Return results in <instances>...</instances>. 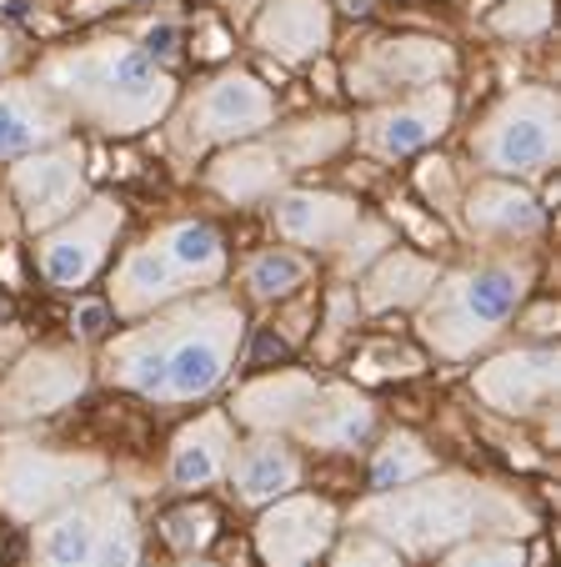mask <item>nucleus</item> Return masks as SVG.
I'll use <instances>...</instances> for the list:
<instances>
[{
    "mask_svg": "<svg viewBox=\"0 0 561 567\" xmlns=\"http://www.w3.org/2000/svg\"><path fill=\"white\" fill-rule=\"evenodd\" d=\"M246 337V317L231 297L206 291L180 301L166 317L131 327L106 347V377L150 402H201L226 382L236 347Z\"/></svg>",
    "mask_w": 561,
    "mask_h": 567,
    "instance_id": "1",
    "label": "nucleus"
},
{
    "mask_svg": "<svg viewBox=\"0 0 561 567\" xmlns=\"http://www.w3.org/2000/svg\"><path fill=\"white\" fill-rule=\"evenodd\" d=\"M45 91L61 101L71 121L106 131V136H141L176 106V81L160 61H150L136 41H85L55 51L35 71Z\"/></svg>",
    "mask_w": 561,
    "mask_h": 567,
    "instance_id": "2",
    "label": "nucleus"
},
{
    "mask_svg": "<svg viewBox=\"0 0 561 567\" xmlns=\"http://www.w3.org/2000/svg\"><path fill=\"white\" fill-rule=\"evenodd\" d=\"M356 523L396 553H441L471 543L477 533H527L531 513L511 493L461 472H432L392 493H376L356 507Z\"/></svg>",
    "mask_w": 561,
    "mask_h": 567,
    "instance_id": "3",
    "label": "nucleus"
},
{
    "mask_svg": "<svg viewBox=\"0 0 561 567\" xmlns=\"http://www.w3.org/2000/svg\"><path fill=\"white\" fill-rule=\"evenodd\" d=\"M527 287H531V261H517V257L481 261V267L436 277V287L422 301V317H416L422 342L436 357H446V362L477 357L517 317Z\"/></svg>",
    "mask_w": 561,
    "mask_h": 567,
    "instance_id": "4",
    "label": "nucleus"
},
{
    "mask_svg": "<svg viewBox=\"0 0 561 567\" xmlns=\"http://www.w3.org/2000/svg\"><path fill=\"white\" fill-rule=\"evenodd\" d=\"M346 136H351V121H341V116L301 121V126H287V131H276V136L261 131V136L241 141L236 151H226L211 172H206V182L226 202H261V196L281 192L301 166H316L321 156H331Z\"/></svg>",
    "mask_w": 561,
    "mask_h": 567,
    "instance_id": "5",
    "label": "nucleus"
},
{
    "mask_svg": "<svg viewBox=\"0 0 561 567\" xmlns=\"http://www.w3.org/2000/svg\"><path fill=\"white\" fill-rule=\"evenodd\" d=\"M557 126H561V106L551 86H517L511 96H501L487 111V121L471 136V151L491 176L511 182H537L557 166Z\"/></svg>",
    "mask_w": 561,
    "mask_h": 567,
    "instance_id": "6",
    "label": "nucleus"
},
{
    "mask_svg": "<svg viewBox=\"0 0 561 567\" xmlns=\"http://www.w3.org/2000/svg\"><path fill=\"white\" fill-rule=\"evenodd\" d=\"M96 482H106V457L96 452H51L31 442L0 447V513L15 523H41Z\"/></svg>",
    "mask_w": 561,
    "mask_h": 567,
    "instance_id": "7",
    "label": "nucleus"
},
{
    "mask_svg": "<svg viewBox=\"0 0 561 567\" xmlns=\"http://www.w3.org/2000/svg\"><path fill=\"white\" fill-rule=\"evenodd\" d=\"M276 96L256 81L251 71H221L206 81L186 106H180L176 126H170V146L196 156L206 146H226V141H251L271 131Z\"/></svg>",
    "mask_w": 561,
    "mask_h": 567,
    "instance_id": "8",
    "label": "nucleus"
},
{
    "mask_svg": "<svg viewBox=\"0 0 561 567\" xmlns=\"http://www.w3.org/2000/svg\"><path fill=\"white\" fill-rule=\"evenodd\" d=\"M131 513H136V507H131V497L121 493L116 482H96L91 493H81L75 503L55 507L51 517L35 523L31 563L35 567H96L111 533H116Z\"/></svg>",
    "mask_w": 561,
    "mask_h": 567,
    "instance_id": "9",
    "label": "nucleus"
},
{
    "mask_svg": "<svg viewBox=\"0 0 561 567\" xmlns=\"http://www.w3.org/2000/svg\"><path fill=\"white\" fill-rule=\"evenodd\" d=\"M121 221H126V212H121L116 196H91L85 206H75L61 226L41 231V247H35L41 277L55 291H81L85 281L106 267Z\"/></svg>",
    "mask_w": 561,
    "mask_h": 567,
    "instance_id": "10",
    "label": "nucleus"
},
{
    "mask_svg": "<svg viewBox=\"0 0 561 567\" xmlns=\"http://www.w3.org/2000/svg\"><path fill=\"white\" fill-rule=\"evenodd\" d=\"M11 192L31 231H51L85 196V151L75 141H55L45 151L11 161Z\"/></svg>",
    "mask_w": 561,
    "mask_h": 567,
    "instance_id": "11",
    "label": "nucleus"
},
{
    "mask_svg": "<svg viewBox=\"0 0 561 567\" xmlns=\"http://www.w3.org/2000/svg\"><path fill=\"white\" fill-rule=\"evenodd\" d=\"M91 367L71 347H41V352L21 357L15 372L0 382V422H31L45 412H61L65 402L85 392Z\"/></svg>",
    "mask_w": 561,
    "mask_h": 567,
    "instance_id": "12",
    "label": "nucleus"
},
{
    "mask_svg": "<svg viewBox=\"0 0 561 567\" xmlns=\"http://www.w3.org/2000/svg\"><path fill=\"white\" fill-rule=\"evenodd\" d=\"M451 116H456V96L441 81V86L412 91V96H402V101H392V106H376L371 116H361L356 141H361V151H371V156L402 161V156H412V151L432 146V141L451 126Z\"/></svg>",
    "mask_w": 561,
    "mask_h": 567,
    "instance_id": "13",
    "label": "nucleus"
},
{
    "mask_svg": "<svg viewBox=\"0 0 561 567\" xmlns=\"http://www.w3.org/2000/svg\"><path fill=\"white\" fill-rule=\"evenodd\" d=\"M336 537V507L326 497H276L256 523V547L266 567H311Z\"/></svg>",
    "mask_w": 561,
    "mask_h": 567,
    "instance_id": "14",
    "label": "nucleus"
},
{
    "mask_svg": "<svg viewBox=\"0 0 561 567\" xmlns=\"http://www.w3.org/2000/svg\"><path fill=\"white\" fill-rule=\"evenodd\" d=\"M557 377H561V357L551 347H521V352H501L487 367H477L471 392L491 412L531 417V412H541L557 396Z\"/></svg>",
    "mask_w": 561,
    "mask_h": 567,
    "instance_id": "15",
    "label": "nucleus"
},
{
    "mask_svg": "<svg viewBox=\"0 0 561 567\" xmlns=\"http://www.w3.org/2000/svg\"><path fill=\"white\" fill-rule=\"evenodd\" d=\"M451 75V45L432 41V35H396V41H376L356 65H351V91H426L441 86Z\"/></svg>",
    "mask_w": 561,
    "mask_h": 567,
    "instance_id": "16",
    "label": "nucleus"
},
{
    "mask_svg": "<svg viewBox=\"0 0 561 567\" xmlns=\"http://www.w3.org/2000/svg\"><path fill=\"white\" fill-rule=\"evenodd\" d=\"M71 116L41 81H0V161H21L55 141H71Z\"/></svg>",
    "mask_w": 561,
    "mask_h": 567,
    "instance_id": "17",
    "label": "nucleus"
},
{
    "mask_svg": "<svg viewBox=\"0 0 561 567\" xmlns=\"http://www.w3.org/2000/svg\"><path fill=\"white\" fill-rule=\"evenodd\" d=\"M361 221V206L336 192H276L271 196V226L291 247H341Z\"/></svg>",
    "mask_w": 561,
    "mask_h": 567,
    "instance_id": "18",
    "label": "nucleus"
},
{
    "mask_svg": "<svg viewBox=\"0 0 561 567\" xmlns=\"http://www.w3.org/2000/svg\"><path fill=\"white\" fill-rule=\"evenodd\" d=\"M251 41L276 61H311L331 45V6L326 0H261Z\"/></svg>",
    "mask_w": 561,
    "mask_h": 567,
    "instance_id": "19",
    "label": "nucleus"
},
{
    "mask_svg": "<svg viewBox=\"0 0 561 567\" xmlns=\"http://www.w3.org/2000/svg\"><path fill=\"white\" fill-rule=\"evenodd\" d=\"M186 281H180V271L170 267V257L156 247V236L150 241H141V247H131L126 257H121L116 267V281H111V311L116 317H150V311L170 307V301L186 297Z\"/></svg>",
    "mask_w": 561,
    "mask_h": 567,
    "instance_id": "20",
    "label": "nucleus"
},
{
    "mask_svg": "<svg viewBox=\"0 0 561 567\" xmlns=\"http://www.w3.org/2000/svg\"><path fill=\"white\" fill-rule=\"evenodd\" d=\"M231 452H236V437H231V417L226 412H206V417L186 422L170 442V462H166V477L170 487H211V482L226 477L231 467Z\"/></svg>",
    "mask_w": 561,
    "mask_h": 567,
    "instance_id": "21",
    "label": "nucleus"
},
{
    "mask_svg": "<svg viewBox=\"0 0 561 567\" xmlns=\"http://www.w3.org/2000/svg\"><path fill=\"white\" fill-rule=\"evenodd\" d=\"M376 427V408L346 382H331L316 392L307 417L297 422V437L321 452H356Z\"/></svg>",
    "mask_w": 561,
    "mask_h": 567,
    "instance_id": "22",
    "label": "nucleus"
},
{
    "mask_svg": "<svg viewBox=\"0 0 561 567\" xmlns=\"http://www.w3.org/2000/svg\"><path fill=\"white\" fill-rule=\"evenodd\" d=\"M321 382L311 372H276V377H261V382L241 386L231 402L236 422H246V427L256 432H297V422L307 417V408L316 402Z\"/></svg>",
    "mask_w": 561,
    "mask_h": 567,
    "instance_id": "23",
    "label": "nucleus"
},
{
    "mask_svg": "<svg viewBox=\"0 0 561 567\" xmlns=\"http://www.w3.org/2000/svg\"><path fill=\"white\" fill-rule=\"evenodd\" d=\"M226 477H231V487H236L241 503L266 507V503H276V497H287L301 482V457L287 447V437L261 432V437H251L241 452H231Z\"/></svg>",
    "mask_w": 561,
    "mask_h": 567,
    "instance_id": "24",
    "label": "nucleus"
},
{
    "mask_svg": "<svg viewBox=\"0 0 561 567\" xmlns=\"http://www.w3.org/2000/svg\"><path fill=\"white\" fill-rule=\"evenodd\" d=\"M541 221H547V212L537 196L517 182H501V176L471 186V196H466V226L477 236H537Z\"/></svg>",
    "mask_w": 561,
    "mask_h": 567,
    "instance_id": "25",
    "label": "nucleus"
},
{
    "mask_svg": "<svg viewBox=\"0 0 561 567\" xmlns=\"http://www.w3.org/2000/svg\"><path fill=\"white\" fill-rule=\"evenodd\" d=\"M156 247L170 257L186 287H216L226 277V241L216 226L206 221H170L156 231Z\"/></svg>",
    "mask_w": 561,
    "mask_h": 567,
    "instance_id": "26",
    "label": "nucleus"
},
{
    "mask_svg": "<svg viewBox=\"0 0 561 567\" xmlns=\"http://www.w3.org/2000/svg\"><path fill=\"white\" fill-rule=\"evenodd\" d=\"M436 287V267L422 261L416 251H386L361 281V307L366 311H392V307H416L426 291Z\"/></svg>",
    "mask_w": 561,
    "mask_h": 567,
    "instance_id": "27",
    "label": "nucleus"
},
{
    "mask_svg": "<svg viewBox=\"0 0 561 567\" xmlns=\"http://www.w3.org/2000/svg\"><path fill=\"white\" fill-rule=\"evenodd\" d=\"M436 472V457L416 432H392V437L376 447L371 457V487L376 493H392V487H406V482H422Z\"/></svg>",
    "mask_w": 561,
    "mask_h": 567,
    "instance_id": "28",
    "label": "nucleus"
},
{
    "mask_svg": "<svg viewBox=\"0 0 561 567\" xmlns=\"http://www.w3.org/2000/svg\"><path fill=\"white\" fill-rule=\"evenodd\" d=\"M307 257L301 251H287V247H276V251H261V257H251V267H246V287H251V297L261 301H276V297H287V291H297L301 281H307Z\"/></svg>",
    "mask_w": 561,
    "mask_h": 567,
    "instance_id": "29",
    "label": "nucleus"
},
{
    "mask_svg": "<svg viewBox=\"0 0 561 567\" xmlns=\"http://www.w3.org/2000/svg\"><path fill=\"white\" fill-rule=\"evenodd\" d=\"M491 31L507 41H541L551 31V0H507L491 11Z\"/></svg>",
    "mask_w": 561,
    "mask_h": 567,
    "instance_id": "30",
    "label": "nucleus"
},
{
    "mask_svg": "<svg viewBox=\"0 0 561 567\" xmlns=\"http://www.w3.org/2000/svg\"><path fill=\"white\" fill-rule=\"evenodd\" d=\"M216 537V513L211 507H180V513L166 517V543L180 547V553H201L206 543Z\"/></svg>",
    "mask_w": 561,
    "mask_h": 567,
    "instance_id": "31",
    "label": "nucleus"
},
{
    "mask_svg": "<svg viewBox=\"0 0 561 567\" xmlns=\"http://www.w3.org/2000/svg\"><path fill=\"white\" fill-rule=\"evenodd\" d=\"M446 567H527V553H521V543H481V537H471V543H461L451 557H446Z\"/></svg>",
    "mask_w": 561,
    "mask_h": 567,
    "instance_id": "32",
    "label": "nucleus"
},
{
    "mask_svg": "<svg viewBox=\"0 0 561 567\" xmlns=\"http://www.w3.org/2000/svg\"><path fill=\"white\" fill-rule=\"evenodd\" d=\"M382 247H392V231H386L382 221H366V216H361L356 231L341 241V267H346V271H361L371 257H386Z\"/></svg>",
    "mask_w": 561,
    "mask_h": 567,
    "instance_id": "33",
    "label": "nucleus"
},
{
    "mask_svg": "<svg viewBox=\"0 0 561 567\" xmlns=\"http://www.w3.org/2000/svg\"><path fill=\"white\" fill-rule=\"evenodd\" d=\"M331 567H402V553L386 547L382 537L356 533V537H346V543L336 547V563Z\"/></svg>",
    "mask_w": 561,
    "mask_h": 567,
    "instance_id": "34",
    "label": "nucleus"
},
{
    "mask_svg": "<svg viewBox=\"0 0 561 567\" xmlns=\"http://www.w3.org/2000/svg\"><path fill=\"white\" fill-rule=\"evenodd\" d=\"M106 317H111V307H101V301H85V307L75 311V332H81V337H101V332H106Z\"/></svg>",
    "mask_w": 561,
    "mask_h": 567,
    "instance_id": "35",
    "label": "nucleus"
},
{
    "mask_svg": "<svg viewBox=\"0 0 561 567\" xmlns=\"http://www.w3.org/2000/svg\"><path fill=\"white\" fill-rule=\"evenodd\" d=\"M141 51H146L150 61H156V55L166 61V55L176 51V31H170V25H150V31H146V45H141Z\"/></svg>",
    "mask_w": 561,
    "mask_h": 567,
    "instance_id": "36",
    "label": "nucleus"
},
{
    "mask_svg": "<svg viewBox=\"0 0 561 567\" xmlns=\"http://www.w3.org/2000/svg\"><path fill=\"white\" fill-rule=\"evenodd\" d=\"M11 61H15V35H11V25L0 21V75L11 71Z\"/></svg>",
    "mask_w": 561,
    "mask_h": 567,
    "instance_id": "37",
    "label": "nucleus"
},
{
    "mask_svg": "<svg viewBox=\"0 0 561 567\" xmlns=\"http://www.w3.org/2000/svg\"><path fill=\"white\" fill-rule=\"evenodd\" d=\"M180 567H211V563H201V557H191V563H180Z\"/></svg>",
    "mask_w": 561,
    "mask_h": 567,
    "instance_id": "38",
    "label": "nucleus"
}]
</instances>
